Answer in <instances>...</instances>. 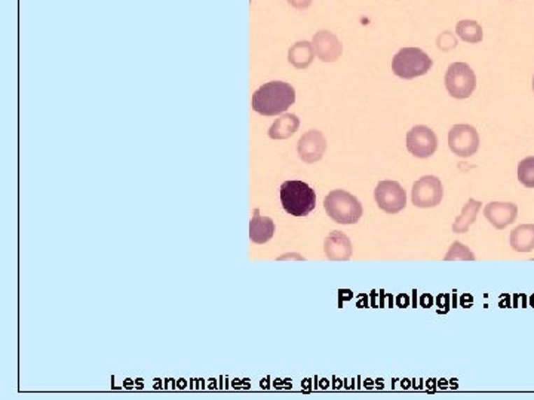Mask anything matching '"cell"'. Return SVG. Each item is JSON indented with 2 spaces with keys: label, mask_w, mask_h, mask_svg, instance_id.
<instances>
[{
  "label": "cell",
  "mask_w": 534,
  "mask_h": 400,
  "mask_svg": "<svg viewBox=\"0 0 534 400\" xmlns=\"http://www.w3.org/2000/svg\"><path fill=\"white\" fill-rule=\"evenodd\" d=\"M445 87L453 98H469L477 87L474 70L466 62H453L445 74Z\"/></svg>",
  "instance_id": "obj_5"
},
{
  "label": "cell",
  "mask_w": 534,
  "mask_h": 400,
  "mask_svg": "<svg viewBox=\"0 0 534 400\" xmlns=\"http://www.w3.org/2000/svg\"><path fill=\"white\" fill-rule=\"evenodd\" d=\"M315 54L324 62L337 61L343 54V46L339 37L328 30H321L314 36Z\"/></svg>",
  "instance_id": "obj_11"
},
{
  "label": "cell",
  "mask_w": 534,
  "mask_h": 400,
  "mask_svg": "<svg viewBox=\"0 0 534 400\" xmlns=\"http://www.w3.org/2000/svg\"><path fill=\"white\" fill-rule=\"evenodd\" d=\"M300 128V119L295 115L285 113L279 116L269 128V136L272 140H287Z\"/></svg>",
  "instance_id": "obj_15"
},
{
  "label": "cell",
  "mask_w": 534,
  "mask_h": 400,
  "mask_svg": "<svg viewBox=\"0 0 534 400\" xmlns=\"http://www.w3.org/2000/svg\"><path fill=\"white\" fill-rule=\"evenodd\" d=\"M449 147L457 157L474 156L479 148L478 131L470 124H454L449 132Z\"/></svg>",
  "instance_id": "obj_6"
},
{
  "label": "cell",
  "mask_w": 534,
  "mask_h": 400,
  "mask_svg": "<svg viewBox=\"0 0 534 400\" xmlns=\"http://www.w3.org/2000/svg\"><path fill=\"white\" fill-rule=\"evenodd\" d=\"M444 189L440 178L435 175H426L413 184L412 202L417 208H435L441 203Z\"/></svg>",
  "instance_id": "obj_7"
},
{
  "label": "cell",
  "mask_w": 534,
  "mask_h": 400,
  "mask_svg": "<svg viewBox=\"0 0 534 400\" xmlns=\"http://www.w3.org/2000/svg\"><path fill=\"white\" fill-rule=\"evenodd\" d=\"M327 150V140L324 134L321 131H309L306 132L299 144H297V152L299 156L306 164H315V162L321 160L325 155Z\"/></svg>",
  "instance_id": "obj_10"
},
{
  "label": "cell",
  "mask_w": 534,
  "mask_h": 400,
  "mask_svg": "<svg viewBox=\"0 0 534 400\" xmlns=\"http://www.w3.org/2000/svg\"><path fill=\"white\" fill-rule=\"evenodd\" d=\"M456 33L463 42L468 43H479L484 37L482 27L474 20H463L457 22Z\"/></svg>",
  "instance_id": "obj_19"
},
{
  "label": "cell",
  "mask_w": 534,
  "mask_h": 400,
  "mask_svg": "<svg viewBox=\"0 0 534 400\" xmlns=\"http://www.w3.org/2000/svg\"><path fill=\"white\" fill-rule=\"evenodd\" d=\"M486 217L494 229L505 230L517 220L518 206L511 202H490L484 209Z\"/></svg>",
  "instance_id": "obj_12"
},
{
  "label": "cell",
  "mask_w": 534,
  "mask_h": 400,
  "mask_svg": "<svg viewBox=\"0 0 534 400\" xmlns=\"http://www.w3.org/2000/svg\"><path fill=\"white\" fill-rule=\"evenodd\" d=\"M314 58H315V48L307 41L294 43L288 51L290 64L299 70L307 69L314 62Z\"/></svg>",
  "instance_id": "obj_16"
},
{
  "label": "cell",
  "mask_w": 534,
  "mask_h": 400,
  "mask_svg": "<svg viewBox=\"0 0 534 400\" xmlns=\"http://www.w3.org/2000/svg\"><path fill=\"white\" fill-rule=\"evenodd\" d=\"M295 103V91L290 83L269 82L253 95V108L263 116L282 115Z\"/></svg>",
  "instance_id": "obj_1"
},
{
  "label": "cell",
  "mask_w": 534,
  "mask_h": 400,
  "mask_svg": "<svg viewBox=\"0 0 534 400\" xmlns=\"http://www.w3.org/2000/svg\"><path fill=\"white\" fill-rule=\"evenodd\" d=\"M324 206L328 217L339 224H356L364 214L361 202L346 190L331 192L324 200Z\"/></svg>",
  "instance_id": "obj_3"
},
{
  "label": "cell",
  "mask_w": 534,
  "mask_h": 400,
  "mask_svg": "<svg viewBox=\"0 0 534 400\" xmlns=\"http://www.w3.org/2000/svg\"><path fill=\"white\" fill-rule=\"evenodd\" d=\"M283 209L294 217H306L316 206L315 190L303 181H285L281 185Z\"/></svg>",
  "instance_id": "obj_2"
},
{
  "label": "cell",
  "mask_w": 534,
  "mask_h": 400,
  "mask_svg": "<svg viewBox=\"0 0 534 400\" xmlns=\"http://www.w3.org/2000/svg\"><path fill=\"white\" fill-rule=\"evenodd\" d=\"M324 251L331 261H347L352 257L351 239L343 231H331L324 242Z\"/></svg>",
  "instance_id": "obj_13"
},
{
  "label": "cell",
  "mask_w": 534,
  "mask_h": 400,
  "mask_svg": "<svg viewBox=\"0 0 534 400\" xmlns=\"http://www.w3.org/2000/svg\"><path fill=\"white\" fill-rule=\"evenodd\" d=\"M509 245L515 252H531L534 249V224H521L509 236Z\"/></svg>",
  "instance_id": "obj_14"
},
{
  "label": "cell",
  "mask_w": 534,
  "mask_h": 400,
  "mask_svg": "<svg viewBox=\"0 0 534 400\" xmlns=\"http://www.w3.org/2000/svg\"><path fill=\"white\" fill-rule=\"evenodd\" d=\"M518 180L527 189H534V156L526 157L518 164Z\"/></svg>",
  "instance_id": "obj_20"
},
{
  "label": "cell",
  "mask_w": 534,
  "mask_h": 400,
  "mask_svg": "<svg viewBox=\"0 0 534 400\" xmlns=\"http://www.w3.org/2000/svg\"><path fill=\"white\" fill-rule=\"evenodd\" d=\"M445 261H453V259H469V261H474L475 259V255L470 252V249L461 243V242H454L451 245V248L449 249V252H447V255L444 257Z\"/></svg>",
  "instance_id": "obj_21"
},
{
  "label": "cell",
  "mask_w": 534,
  "mask_h": 400,
  "mask_svg": "<svg viewBox=\"0 0 534 400\" xmlns=\"http://www.w3.org/2000/svg\"><path fill=\"white\" fill-rule=\"evenodd\" d=\"M287 2L295 8V9H307L310 5H312V0H287Z\"/></svg>",
  "instance_id": "obj_23"
},
{
  "label": "cell",
  "mask_w": 534,
  "mask_h": 400,
  "mask_svg": "<svg viewBox=\"0 0 534 400\" xmlns=\"http://www.w3.org/2000/svg\"><path fill=\"white\" fill-rule=\"evenodd\" d=\"M438 46L442 49V51H450V49L457 46V39H456V37L451 33L444 31L438 37Z\"/></svg>",
  "instance_id": "obj_22"
},
{
  "label": "cell",
  "mask_w": 534,
  "mask_h": 400,
  "mask_svg": "<svg viewBox=\"0 0 534 400\" xmlns=\"http://www.w3.org/2000/svg\"><path fill=\"white\" fill-rule=\"evenodd\" d=\"M430 57L419 48H402L392 59V71L401 79H414L423 76L432 69Z\"/></svg>",
  "instance_id": "obj_4"
},
{
  "label": "cell",
  "mask_w": 534,
  "mask_h": 400,
  "mask_svg": "<svg viewBox=\"0 0 534 400\" xmlns=\"http://www.w3.org/2000/svg\"><path fill=\"white\" fill-rule=\"evenodd\" d=\"M481 206H482V203L479 202V200L469 199V202L463 206L462 214L456 218V221L453 224V231L454 233H466L470 229L472 224L475 222Z\"/></svg>",
  "instance_id": "obj_18"
},
{
  "label": "cell",
  "mask_w": 534,
  "mask_h": 400,
  "mask_svg": "<svg viewBox=\"0 0 534 400\" xmlns=\"http://www.w3.org/2000/svg\"><path fill=\"white\" fill-rule=\"evenodd\" d=\"M273 233H275V222L267 217H262L258 214V209L254 210V217L250 222V237L254 243H266L269 242Z\"/></svg>",
  "instance_id": "obj_17"
},
{
  "label": "cell",
  "mask_w": 534,
  "mask_h": 400,
  "mask_svg": "<svg viewBox=\"0 0 534 400\" xmlns=\"http://www.w3.org/2000/svg\"><path fill=\"white\" fill-rule=\"evenodd\" d=\"M438 148V138L430 128L417 124L407 134V150L419 159H428L435 155Z\"/></svg>",
  "instance_id": "obj_9"
},
{
  "label": "cell",
  "mask_w": 534,
  "mask_h": 400,
  "mask_svg": "<svg viewBox=\"0 0 534 400\" xmlns=\"http://www.w3.org/2000/svg\"><path fill=\"white\" fill-rule=\"evenodd\" d=\"M533 91H534V78H533Z\"/></svg>",
  "instance_id": "obj_24"
},
{
  "label": "cell",
  "mask_w": 534,
  "mask_h": 400,
  "mask_svg": "<svg viewBox=\"0 0 534 400\" xmlns=\"http://www.w3.org/2000/svg\"><path fill=\"white\" fill-rule=\"evenodd\" d=\"M377 206L388 214H398L407 206V193L396 181H380L374 190Z\"/></svg>",
  "instance_id": "obj_8"
}]
</instances>
